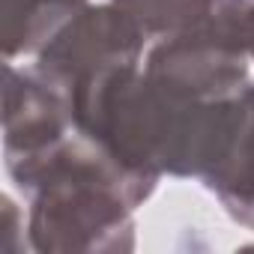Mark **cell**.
Returning <instances> with one entry per match:
<instances>
[{"label":"cell","instance_id":"5b68a950","mask_svg":"<svg viewBox=\"0 0 254 254\" xmlns=\"http://www.w3.org/2000/svg\"><path fill=\"white\" fill-rule=\"evenodd\" d=\"M75 132L69 96L36 69L6 66L3 90V156L21 189L27 177Z\"/></svg>","mask_w":254,"mask_h":254},{"label":"cell","instance_id":"ba28073f","mask_svg":"<svg viewBox=\"0 0 254 254\" xmlns=\"http://www.w3.org/2000/svg\"><path fill=\"white\" fill-rule=\"evenodd\" d=\"M111 3L132 15L147 39H168L206 21L215 0H111Z\"/></svg>","mask_w":254,"mask_h":254},{"label":"cell","instance_id":"8992f818","mask_svg":"<svg viewBox=\"0 0 254 254\" xmlns=\"http://www.w3.org/2000/svg\"><path fill=\"white\" fill-rule=\"evenodd\" d=\"M203 183L233 221L254 230V84L239 93V117L230 144Z\"/></svg>","mask_w":254,"mask_h":254},{"label":"cell","instance_id":"9c48e42d","mask_svg":"<svg viewBox=\"0 0 254 254\" xmlns=\"http://www.w3.org/2000/svg\"><path fill=\"white\" fill-rule=\"evenodd\" d=\"M224 3L236 15V24L242 30V42L248 48V57H254V0H224Z\"/></svg>","mask_w":254,"mask_h":254},{"label":"cell","instance_id":"3957f363","mask_svg":"<svg viewBox=\"0 0 254 254\" xmlns=\"http://www.w3.org/2000/svg\"><path fill=\"white\" fill-rule=\"evenodd\" d=\"M144 72L159 84L203 102L233 99L248 87V48L233 12L215 0L197 27L162 39Z\"/></svg>","mask_w":254,"mask_h":254},{"label":"cell","instance_id":"52a82bcc","mask_svg":"<svg viewBox=\"0 0 254 254\" xmlns=\"http://www.w3.org/2000/svg\"><path fill=\"white\" fill-rule=\"evenodd\" d=\"M87 0H3V54L15 60L18 54L42 51L48 39L81 9Z\"/></svg>","mask_w":254,"mask_h":254},{"label":"cell","instance_id":"277c9868","mask_svg":"<svg viewBox=\"0 0 254 254\" xmlns=\"http://www.w3.org/2000/svg\"><path fill=\"white\" fill-rule=\"evenodd\" d=\"M144 39L147 33L117 3L84 6L39 51L36 72L69 96L75 87L114 69L138 66Z\"/></svg>","mask_w":254,"mask_h":254},{"label":"cell","instance_id":"7a4b0ae2","mask_svg":"<svg viewBox=\"0 0 254 254\" xmlns=\"http://www.w3.org/2000/svg\"><path fill=\"white\" fill-rule=\"evenodd\" d=\"M159 177L117 162L78 129L27 177V239L42 254H114L135 248L132 212Z\"/></svg>","mask_w":254,"mask_h":254},{"label":"cell","instance_id":"6da1fadb","mask_svg":"<svg viewBox=\"0 0 254 254\" xmlns=\"http://www.w3.org/2000/svg\"><path fill=\"white\" fill-rule=\"evenodd\" d=\"M69 105L81 135L150 177L203 180L224 156L239 117V96L191 99L138 72V66L75 87Z\"/></svg>","mask_w":254,"mask_h":254}]
</instances>
